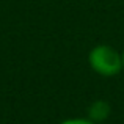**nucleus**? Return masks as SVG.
Returning a JSON list of instances; mask_svg holds the SVG:
<instances>
[{
	"mask_svg": "<svg viewBox=\"0 0 124 124\" xmlns=\"http://www.w3.org/2000/svg\"><path fill=\"white\" fill-rule=\"evenodd\" d=\"M88 64L101 77H116L123 72V55L110 44H97L88 54Z\"/></svg>",
	"mask_w": 124,
	"mask_h": 124,
	"instance_id": "obj_1",
	"label": "nucleus"
},
{
	"mask_svg": "<svg viewBox=\"0 0 124 124\" xmlns=\"http://www.w3.org/2000/svg\"><path fill=\"white\" fill-rule=\"evenodd\" d=\"M112 113V107L107 101L104 99H96L94 102H91V105L88 107V118L96 124L105 121Z\"/></svg>",
	"mask_w": 124,
	"mask_h": 124,
	"instance_id": "obj_2",
	"label": "nucleus"
},
{
	"mask_svg": "<svg viewBox=\"0 0 124 124\" xmlns=\"http://www.w3.org/2000/svg\"><path fill=\"white\" fill-rule=\"evenodd\" d=\"M58 124H96V123L91 121L88 116H74V118L63 119V121H60Z\"/></svg>",
	"mask_w": 124,
	"mask_h": 124,
	"instance_id": "obj_3",
	"label": "nucleus"
},
{
	"mask_svg": "<svg viewBox=\"0 0 124 124\" xmlns=\"http://www.w3.org/2000/svg\"><path fill=\"white\" fill-rule=\"evenodd\" d=\"M121 55H123V72H124V49H123V52H121Z\"/></svg>",
	"mask_w": 124,
	"mask_h": 124,
	"instance_id": "obj_4",
	"label": "nucleus"
}]
</instances>
